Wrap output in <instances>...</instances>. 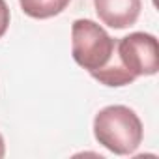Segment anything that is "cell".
<instances>
[{"mask_svg":"<svg viewBox=\"0 0 159 159\" xmlns=\"http://www.w3.org/2000/svg\"><path fill=\"white\" fill-rule=\"evenodd\" d=\"M4 153H6V144H4V137L0 135V159L4 157Z\"/></svg>","mask_w":159,"mask_h":159,"instance_id":"52a82bcc","label":"cell"},{"mask_svg":"<svg viewBox=\"0 0 159 159\" xmlns=\"http://www.w3.org/2000/svg\"><path fill=\"white\" fill-rule=\"evenodd\" d=\"M8 26H10V8L6 0H0V38L6 34Z\"/></svg>","mask_w":159,"mask_h":159,"instance_id":"8992f818","label":"cell"},{"mask_svg":"<svg viewBox=\"0 0 159 159\" xmlns=\"http://www.w3.org/2000/svg\"><path fill=\"white\" fill-rule=\"evenodd\" d=\"M116 51L120 64L133 79L155 75L159 69V45L152 34L133 32L120 38L116 39Z\"/></svg>","mask_w":159,"mask_h":159,"instance_id":"3957f363","label":"cell"},{"mask_svg":"<svg viewBox=\"0 0 159 159\" xmlns=\"http://www.w3.org/2000/svg\"><path fill=\"white\" fill-rule=\"evenodd\" d=\"M73 60L105 86H125L135 79L118 60L116 39L92 19H77L71 25Z\"/></svg>","mask_w":159,"mask_h":159,"instance_id":"6da1fadb","label":"cell"},{"mask_svg":"<svg viewBox=\"0 0 159 159\" xmlns=\"http://www.w3.org/2000/svg\"><path fill=\"white\" fill-rule=\"evenodd\" d=\"M71 0H19L21 10L32 19H51L62 13Z\"/></svg>","mask_w":159,"mask_h":159,"instance_id":"5b68a950","label":"cell"},{"mask_svg":"<svg viewBox=\"0 0 159 159\" xmlns=\"http://www.w3.org/2000/svg\"><path fill=\"white\" fill-rule=\"evenodd\" d=\"M142 122L137 112L125 105H109L94 118V137L116 155L133 153L142 142Z\"/></svg>","mask_w":159,"mask_h":159,"instance_id":"7a4b0ae2","label":"cell"},{"mask_svg":"<svg viewBox=\"0 0 159 159\" xmlns=\"http://www.w3.org/2000/svg\"><path fill=\"white\" fill-rule=\"evenodd\" d=\"M94 8L103 25L124 30L137 23L142 2L140 0H94Z\"/></svg>","mask_w":159,"mask_h":159,"instance_id":"277c9868","label":"cell"}]
</instances>
